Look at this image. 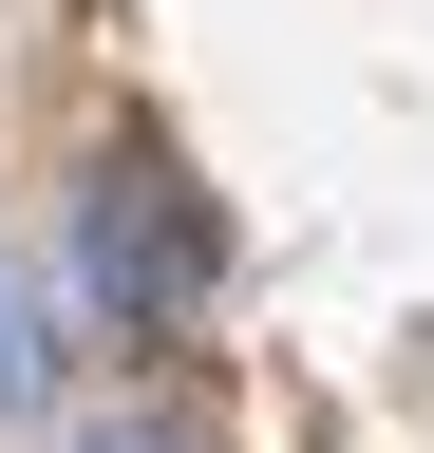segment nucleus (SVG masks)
<instances>
[{"instance_id": "obj_3", "label": "nucleus", "mask_w": 434, "mask_h": 453, "mask_svg": "<svg viewBox=\"0 0 434 453\" xmlns=\"http://www.w3.org/2000/svg\"><path fill=\"white\" fill-rule=\"evenodd\" d=\"M95 453H171V434H95Z\"/></svg>"}, {"instance_id": "obj_2", "label": "nucleus", "mask_w": 434, "mask_h": 453, "mask_svg": "<svg viewBox=\"0 0 434 453\" xmlns=\"http://www.w3.org/2000/svg\"><path fill=\"white\" fill-rule=\"evenodd\" d=\"M38 396H57V340H38V283L0 265V416H38Z\"/></svg>"}, {"instance_id": "obj_1", "label": "nucleus", "mask_w": 434, "mask_h": 453, "mask_svg": "<svg viewBox=\"0 0 434 453\" xmlns=\"http://www.w3.org/2000/svg\"><path fill=\"white\" fill-rule=\"evenodd\" d=\"M76 265H95V321H189L208 303V208H189V170L171 151H95V189H76Z\"/></svg>"}]
</instances>
